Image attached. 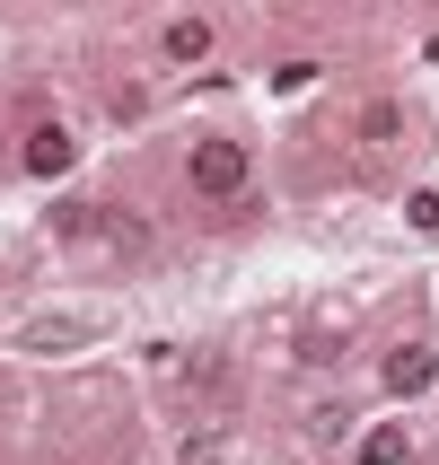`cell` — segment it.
I'll return each mask as SVG.
<instances>
[{"instance_id": "cell-6", "label": "cell", "mask_w": 439, "mask_h": 465, "mask_svg": "<svg viewBox=\"0 0 439 465\" xmlns=\"http://www.w3.org/2000/svg\"><path fill=\"white\" fill-rule=\"evenodd\" d=\"M71 158H79L71 124H35L26 132V167H35V176H71Z\"/></svg>"}, {"instance_id": "cell-3", "label": "cell", "mask_w": 439, "mask_h": 465, "mask_svg": "<svg viewBox=\"0 0 439 465\" xmlns=\"http://www.w3.org/2000/svg\"><path fill=\"white\" fill-rule=\"evenodd\" d=\"M105 325L97 316H26L18 325V351H35V361H62V351H88Z\"/></svg>"}, {"instance_id": "cell-5", "label": "cell", "mask_w": 439, "mask_h": 465, "mask_svg": "<svg viewBox=\"0 0 439 465\" xmlns=\"http://www.w3.org/2000/svg\"><path fill=\"white\" fill-rule=\"evenodd\" d=\"M176 465H246V440H237L229 421H194L176 448Z\"/></svg>"}, {"instance_id": "cell-13", "label": "cell", "mask_w": 439, "mask_h": 465, "mask_svg": "<svg viewBox=\"0 0 439 465\" xmlns=\"http://www.w3.org/2000/svg\"><path fill=\"white\" fill-rule=\"evenodd\" d=\"M404 220H414V229L431 237V229H439V193H414V203H404Z\"/></svg>"}, {"instance_id": "cell-10", "label": "cell", "mask_w": 439, "mask_h": 465, "mask_svg": "<svg viewBox=\"0 0 439 465\" xmlns=\"http://www.w3.org/2000/svg\"><path fill=\"white\" fill-rule=\"evenodd\" d=\"M308 440L316 448H343V440H352V404H308Z\"/></svg>"}, {"instance_id": "cell-1", "label": "cell", "mask_w": 439, "mask_h": 465, "mask_svg": "<svg viewBox=\"0 0 439 465\" xmlns=\"http://www.w3.org/2000/svg\"><path fill=\"white\" fill-rule=\"evenodd\" d=\"M53 237H62L79 263H141L150 255V229H141L132 211H105V203H62L53 211Z\"/></svg>"}, {"instance_id": "cell-2", "label": "cell", "mask_w": 439, "mask_h": 465, "mask_svg": "<svg viewBox=\"0 0 439 465\" xmlns=\"http://www.w3.org/2000/svg\"><path fill=\"white\" fill-rule=\"evenodd\" d=\"M185 176H194V193H211V203H229L237 184H246V141H194V158H185Z\"/></svg>"}, {"instance_id": "cell-4", "label": "cell", "mask_w": 439, "mask_h": 465, "mask_svg": "<svg viewBox=\"0 0 439 465\" xmlns=\"http://www.w3.org/2000/svg\"><path fill=\"white\" fill-rule=\"evenodd\" d=\"M378 378H387V395H422L439 378V351H431V342H395L387 361H378Z\"/></svg>"}, {"instance_id": "cell-8", "label": "cell", "mask_w": 439, "mask_h": 465, "mask_svg": "<svg viewBox=\"0 0 439 465\" xmlns=\"http://www.w3.org/2000/svg\"><path fill=\"white\" fill-rule=\"evenodd\" d=\"M158 53H167V62H203V53H211V18H167Z\"/></svg>"}, {"instance_id": "cell-9", "label": "cell", "mask_w": 439, "mask_h": 465, "mask_svg": "<svg viewBox=\"0 0 439 465\" xmlns=\"http://www.w3.org/2000/svg\"><path fill=\"white\" fill-rule=\"evenodd\" d=\"M352 457H361V465H404V457H414V440H404L395 421H378V430H369V440L352 448Z\"/></svg>"}, {"instance_id": "cell-11", "label": "cell", "mask_w": 439, "mask_h": 465, "mask_svg": "<svg viewBox=\"0 0 439 465\" xmlns=\"http://www.w3.org/2000/svg\"><path fill=\"white\" fill-rule=\"evenodd\" d=\"M150 378H158V387H185V378H194L185 342H150Z\"/></svg>"}, {"instance_id": "cell-7", "label": "cell", "mask_w": 439, "mask_h": 465, "mask_svg": "<svg viewBox=\"0 0 439 465\" xmlns=\"http://www.w3.org/2000/svg\"><path fill=\"white\" fill-rule=\"evenodd\" d=\"M343 334H352V308H325V316H316V334H299V361H308V369L343 361Z\"/></svg>"}, {"instance_id": "cell-12", "label": "cell", "mask_w": 439, "mask_h": 465, "mask_svg": "<svg viewBox=\"0 0 439 465\" xmlns=\"http://www.w3.org/2000/svg\"><path fill=\"white\" fill-rule=\"evenodd\" d=\"M395 132H404V105L369 97V105H361V141H395Z\"/></svg>"}]
</instances>
